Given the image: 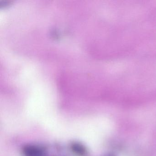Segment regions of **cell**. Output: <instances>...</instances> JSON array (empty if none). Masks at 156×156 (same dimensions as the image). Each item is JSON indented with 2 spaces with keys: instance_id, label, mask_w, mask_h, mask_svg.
I'll use <instances>...</instances> for the list:
<instances>
[{
  "instance_id": "3",
  "label": "cell",
  "mask_w": 156,
  "mask_h": 156,
  "mask_svg": "<svg viewBox=\"0 0 156 156\" xmlns=\"http://www.w3.org/2000/svg\"><path fill=\"white\" fill-rule=\"evenodd\" d=\"M105 156H116L115 154L113 153H108V154H107Z\"/></svg>"
},
{
  "instance_id": "1",
  "label": "cell",
  "mask_w": 156,
  "mask_h": 156,
  "mask_svg": "<svg viewBox=\"0 0 156 156\" xmlns=\"http://www.w3.org/2000/svg\"><path fill=\"white\" fill-rule=\"evenodd\" d=\"M24 156H45L46 151L43 148L35 145H25L22 149Z\"/></svg>"
},
{
  "instance_id": "2",
  "label": "cell",
  "mask_w": 156,
  "mask_h": 156,
  "mask_svg": "<svg viewBox=\"0 0 156 156\" xmlns=\"http://www.w3.org/2000/svg\"><path fill=\"white\" fill-rule=\"evenodd\" d=\"M72 151L77 156H87V151L85 147L81 143L73 142L71 145Z\"/></svg>"
}]
</instances>
